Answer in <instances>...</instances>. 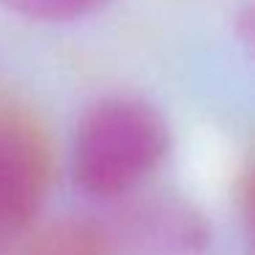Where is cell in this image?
<instances>
[{"mask_svg": "<svg viewBox=\"0 0 255 255\" xmlns=\"http://www.w3.org/2000/svg\"><path fill=\"white\" fill-rule=\"evenodd\" d=\"M170 151L167 121L151 105L129 96L102 99L77 124L72 176L94 198L132 192Z\"/></svg>", "mask_w": 255, "mask_h": 255, "instance_id": "obj_1", "label": "cell"}, {"mask_svg": "<svg viewBox=\"0 0 255 255\" xmlns=\"http://www.w3.org/2000/svg\"><path fill=\"white\" fill-rule=\"evenodd\" d=\"M47 151L33 132L0 121V244L36 220L47 192Z\"/></svg>", "mask_w": 255, "mask_h": 255, "instance_id": "obj_2", "label": "cell"}, {"mask_svg": "<svg viewBox=\"0 0 255 255\" xmlns=\"http://www.w3.org/2000/svg\"><path fill=\"white\" fill-rule=\"evenodd\" d=\"M206 217L181 200L134 206L116 228V244L132 255H198L209 247Z\"/></svg>", "mask_w": 255, "mask_h": 255, "instance_id": "obj_3", "label": "cell"}, {"mask_svg": "<svg viewBox=\"0 0 255 255\" xmlns=\"http://www.w3.org/2000/svg\"><path fill=\"white\" fill-rule=\"evenodd\" d=\"M110 0H0V6L11 14L41 22H72L105 8Z\"/></svg>", "mask_w": 255, "mask_h": 255, "instance_id": "obj_4", "label": "cell"}, {"mask_svg": "<svg viewBox=\"0 0 255 255\" xmlns=\"http://www.w3.org/2000/svg\"><path fill=\"white\" fill-rule=\"evenodd\" d=\"M99 247L102 242L88 228H72V231L55 233V239L39 255H96Z\"/></svg>", "mask_w": 255, "mask_h": 255, "instance_id": "obj_5", "label": "cell"}]
</instances>
